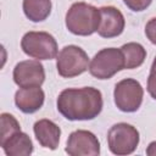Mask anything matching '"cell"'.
<instances>
[{
    "label": "cell",
    "mask_w": 156,
    "mask_h": 156,
    "mask_svg": "<svg viewBox=\"0 0 156 156\" xmlns=\"http://www.w3.org/2000/svg\"><path fill=\"white\" fill-rule=\"evenodd\" d=\"M57 110L68 121H89L98 117L104 101L101 91L93 87L68 88L57 98Z\"/></svg>",
    "instance_id": "obj_1"
},
{
    "label": "cell",
    "mask_w": 156,
    "mask_h": 156,
    "mask_svg": "<svg viewBox=\"0 0 156 156\" xmlns=\"http://www.w3.org/2000/svg\"><path fill=\"white\" fill-rule=\"evenodd\" d=\"M66 28L74 35H91L100 24V10L95 6L78 1L71 5L66 17Z\"/></svg>",
    "instance_id": "obj_2"
},
{
    "label": "cell",
    "mask_w": 156,
    "mask_h": 156,
    "mask_svg": "<svg viewBox=\"0 0 156 156\" xmlns=\"http://www.w3.org/2000/svg\"><path fill=\"white\" fill-rule=\"evenodd\" d=\"M89 73L98 79H110L116 73L126 69L123 52L116 48H105L98 51L89 63Z\"/></svg>",
    "instance_id": "obj_3"
},
{
    "label": "cell",
    "mask_w": 156,
    "mask_h": 156,
    "mask_svg": "<svg viewBox=\"0 0 156 156\" xmlns=\"http://www.w3.org/2000/svg\"><path fill=\"white\" fill-rule=\"evenodd\" d=\"M21 48L35 60H52L58 52L56 39L48 32H27L22 37Z\"/></svg>",
    "instance_id": "obj_4"
},
{
    "label": "cell",
    "mask_w": 156,
    "mask_h": 156,
    "mask_svg": "<svg viewBox=\"0 0 156 156\" xmlns=\"http://www.w3.org/2000/svg\"><path fill=\"white\" fill-rule=\"evenodd\" d=\"M139 132L129 123H116L107 132V145L112 154L123 156L133 154L139 145Z\"/></svg>",
    "instance_id": "obj_5"
},
{
    "label": "cell",
    "mask_w": 156,
    "mask_h": 156,
    "mask_svg": "<svg viewBox=\"0 0 156 156\" xmlns=\"http://www.w3.org/2000/svg\"><path fill=\"white\" fill-rule=\"evenodd\" d=\"M56 68L61 77L73 78L89 68V57L82 48L66 45L56 57Z\"/></svg>",
    "instance_id": "obj_6"
},
{
    "label": "cell",
    "mask_w": 156,
    "mask_h": 156,
    "mask_svg": "<svg viewBox=\"0 0 156 156\" xmlns=\"http://www.w3.org/2000/svg\"><path fill=\"white\" fill-rule=\"evenodd\" d=\"M144 89L141 84L133 78L119 80L115 85L113 99L118 110L123 112H135L141 106Z\"/></svg>",
    "instance_id": "obj_7"
},
{
    "label": "cell",
    "mask_w": 156,
    "mask_h": 156,
    "mask_svg": "<svg viewBox=\"0 0 156 156\" xmlns=\"http://www.w3.org/2000/svg\"><path fill=\"white\" fill-rule=\"evenodd\" d=\"M65 151L69 156H96L100 154V143L94 133L78 129L69 134Z\"/></svg>",
    "instance_id": "obj_8"
},
{
    "label": "cell",
    "mask_w": 156,
    "mask_h": 156,
    "mask_svg": "<svg viewBox=\"0 0 156 156\" xmlns=\"http://www.w3.org/2000/svg\"><path fill=\"white\" fill-rule=\"evenodd\" d=\"M13 82L20 88L40 87L45 80L44 66L39 60H26L18 62L13 68Z\"/></svg>",
    "instance_id": "obj_9"
},
{
    "label": "cell",
    "mask_w": 156,
    "mask_h": 156,
    "mask_svg": "<svg viewBox=\"0 0 156 156\" xmlns=\"http://www.w3.org/2000/svg\"><path fill=\"white\" fill-rule=\"evenodd\" d=\"M100 10V24L98 34L102 38H115L122 34L126 27L123 13L115 6H102Z\"/></svg>",
    "instance_id": "obj_10"
},
{
    "label": "cell",
    "mask_w": 156,
    "mask_h": 156,
    "mask_svg": "<svg viewBox=\"0 0 156 156\" xmlns=\"http://www.w3.org/2000/svg\"><path fill=\"white\" fill-rule=\"evenodd\" d=\"M45 94L40 87L20 88L15 94V104L23 113H34L41 108Z\"/></svg>",
    "instance_id": "obj_11"
},
{
    "label": "cell",
    "mask_w": 156,
    "mask_h": 156,
    "mask_svg": "<svg viewBox=\"0 0 156 156\" xmlns=\"http://www.w3.org/2000/svg\"><path fill=\"white\" fill-rule=\"evenodd\" d=\"M33 132L38 143L43 147H46L50 150L57 149L60 143V136H61V129L55 122L48 118L39 119L34 123Z\"/></svg>",
    "instance_id": "obj_12"
},
{
    "label": "cell",
    "mask_w": 156,
    "mask_h": 156,
    "mask_svg": "<svg viewBox=\"0 0 156 156\" xmlns=\"http://www.w3.org/2000/svg\"><path fill=\"white\" fill-rule=\"evenodd\" d=\"M4 152L7 156H27L33 152V143L28 134L18 130L0 143Z\"/></svg>",
    "instance_id": "obj_13"
},
{
    "label": "cell",
    "mask_w": 156,
    "mask_h": 156,
    "mask_svg": "<svg viewBox=\"0 0 156 156\" xmlns=\"http://www.w3.org/2000/svg\"><path fill=\"white\" fill-rule=\"evenodd\" d=\"M23 12L32 22L46 20L51 12V0H23Z\"/></svg>",
    "instance_id": "obj_14"
},
{
    "label": "cell",
    "mask_w": 156,
    "mask_h": 156,
    "mask_svg": "<svg viewBox=\"0 0 156 156\" xmlns=\"http://www.w3.org/2000/svg\"><path fill=\"white\" fill-rule=\"evenodd\" d=\"M121 50L124 56V62H126L127 69H133V68L140 67L146 58V50L139 43H134V41L127 43L121 46Z\"/></svg>",
    "instance_id": "obj_15"
},
{
    "label": "cell",
    "mask_w": 156,
    "mask_h": 156,
    "mask_svg": "<svg viewBox=\"0 0 156 156\" xmlns=\"http://www.w3.org/2000/svg\"><path fill=\"white\" fill-rule=\"evenodd\" d=\"M0 123H1V127H0V143L5 141L13 133L21 130V126H20L18 121L11 113L2 112L0 115Z\"/></svg>",
    "instance_id": "obj_16"
},
{
    "label": "cell",
    "mask_w": 156,
    "mask_h": 156,
    "mask_svg": "<svg viewBox=\"0 0 156 156\" xmlns=\"http://www.w3.org/2000/svg\"><path fill=\"white\" fill-rule=\"evenodd\" d=\"M147 93L150 96L156 100V56L152 61L151 68H150V74L147 78Z\"/></svg>",
    "instance_id": "obj_17"
},
{
    "label": "cell",
    "mask_w": 156,
    "mask_h": 156,
    "mask_svg": "<svg viewBox=\"0 0 156 156\" xmlns=\"http://www.w3.org/2000/svg\"><path fill=\"white\" fill-rule=\"evenodd\" d=\"M123 2L132 11L140 12V11L146 10L150 6V4L152 2V0H123Z\"/></svg>",
    "instance_id": "obj_18"
},
{
    "label": "cell",
    "mask_w": 156,
    "mask_h": 156,
    "mask_svg": "<svg viewBox=\"0 0 156 156\" xmlns=\"http://www.w3.org/2000/svg\"><path fill=\"white\" fill-rule=\"evenodd\" d=\"M145 35L152 44L156 45V17H152L145 24Z\"/></svg>",
    "instance_id": "obj_19"
},
{
    "label": "cell",
    "mask_w": 156,
    "mask_h": 156,
    "mask_svg": "<svg viewBox=\"0 0 156 156\" xmlns=\"http://www.w3.org/2000/svg\"><path fill=\"white\" fill-rule=\"evenodd\" d=\"M146 155L149 156H156V141H151L146 149Z\"/></svg>",
    "instance_id": "obj_20"
}]
</instances>
